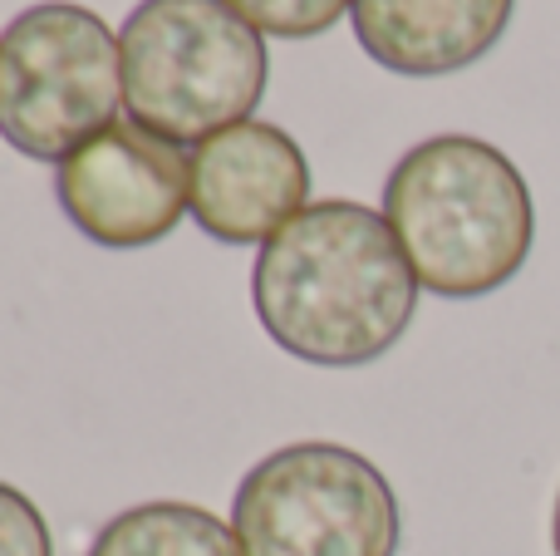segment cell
<instances>
[{
    "label": "cell",
    "instance_id": "1",
    "mask_svg": "<svg viewBox=\"0 0 560 556\" xmlns=\"http://www.w3.org/2000/svg\"><path fill=\"white\" fill-rule=\"evenodd\" d=\"M418 276L384 212L364 202H310L256 252L252 305L285 355L319 370H359L404 340Z\"/></svg>",
    "mask_w": 560,
    "mask_h": 556
},
{
    "label": "cell",
    "instance_id": "2",
    "mask_svg": "<svg viewBox=\"0 0 560 556\" xmlns=\"http://www.w3.org/2000/svg\"><path fill=\"white\" fill-rule=\"evenodd\" d=\"M384 222L418 286L443 301L502 291L536 242L522 167L472 134H433L408 148L384 183Z\"/></svg>",
    "mask_w": 560,
    "mask_h": 556
},
{
    "label": "cell",
    "instance_id": "3",
    "mask_svg": "<svg viewBox=\"0 0 560 556\" xmlns=\"http://www.w3.org/2000/svg\"><path fill=\"white\" fill-rule=\"evenodd\" d=\"M118 49L128 118L173 143L246 124L271 84L266 35L226 0H138Z\"/></svg>",
    "mask_w": 560,
    "mask_h": 556
},
{
    "label": "cell",
    "instance_id": "4",
    "mask_svg": "<svg viewBox=\"0 0 560 556\" xmlns=\"http://www.w3.org/2000/svg\"><path fill=\"white\" fill-rule=\"evenodd\" d=\"M124 49L89 5L45 0L0 30V138L35 163H65L118 124Z\"/></svg>",
    "mask_w": 560,
    "mask_h": 556
},
{
    "label": "cell",
    "instance_id": "5",
    "mask_svg": "<svg viewBox=\"0 0 560 556\" xmlns=\"http://www.w3.org/2000/svg\"><path fill=\"white\" fill-rule=\"evenodd\" d=\"M242 556H398L404 518L388 478L345 443H285L232 498Z\"/></svg>",
    "mask_w": 560,
    "mask_h": 556
},
{
    "label": "cell",
    "instance_id": "6",
    "mask_svg": "<svg viewBox=\"0 0 560 556\" xmlns=\"http://www.w3.org/2000/svg\"><path fill=\"white\" fill-rule=\"evenodd\" d=\"M69 227L108 252L153 246L187 212V153L173 138L118 118L55 167Z\"/></svg>",
    "mask_w": 560,
    "mask_h": 556
},
{
    "label": "cell",
    "instance_id": "7",
    "mask_svg": "<svg viewBox=\"0 0 560 556\" xmlns=\"http://www.w3.org/2000/svg\"><path fill=\"white\" fill-rule=\"evenodd\" d=\"M310 207V158L285 128L246 118L187 153V212L212 242L266 246Z\"/></svg>",
    "mask_w": 560,
    "mask_h": 556
},
{
    "label": "cell",
    "instance_id": "8",
    "mask_svg": "<svg viewBox=\"0 0 560 556\" xmlns=\"http://www.w3.org/2000/svg\"><path fill=\"white\" fill-rule=\"evenodd\" d=\"M516 0H354V39L374 65L438 79L492 55Z\"/></svg>",
    "mask_w": 560,
    "mask_h": 556
},
{
    "label": "cell",
    "instance_id": "9",
    "mask_svg": "<svg viewBox=\"0 0 560 556\" xmlns=\"http://www.w3.org/2000/svg\"><path fill=\"white\" fill-rule=\"evenodd\" d=\"M84 556H242V542L197 502H138L108 518Z\"/></svg>",
    "mask_w": 560,
    "mask_h": 556
},
{
    "label": "cell",
    "instance_id": "10",
    "mask_svg": "<svg viewBox=\"0 0 560 556\" xmlns=\"http://www.w3.org/2000/svg\"><path fill=\"white\" fill-rule=\"evenodd\" d=\"M246 25H256L261 35L276 39H310L325 35L345 10H354V0H226Z\"/></svg>",
    "mask_w": 560,
    "mask_h": 556
},
{
    "label": "cell",
    "instance_id": "11",
    "mask_svg": "<svg viewBox=\"0 0 560 556\" xmlns=\"http://www.w3.org/2000/svg\"><path fill=\"white\" fill-rule=\"evenodd\" d=\"M0 556H55L45 512L10 483H0Z\"/></svg>",
    "mask_w": 560,
    "mask_h": 556
},
{
    "label": "cell",
    "instance_id": "12",
    "mask_svg": "<svg viewBox=\"0 0 560 556\" xmlns=\"http://www.w3.org/2000/svg\"><path fill=\"white\" fill-rule=\"evenodd\" d=\"M551 547L560 556V493H556V518H551Z\"/></svg>",
    "mask_w": 560,
    "mask_h": 556
}]
</instances>
